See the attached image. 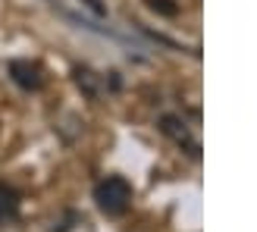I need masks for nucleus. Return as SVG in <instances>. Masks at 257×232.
Returning a JSON list of instances; mask_svg holds the SVG:
<instances>
[{"label": "nucleus", "mask_w": 257, "mask_h": 232, "mask_svg": "<svg viewBox=\"0 0 257 232\" xmlns=\"http://www.w3.org/2000/svg\"><path fill=\"white\" fill-rule=\"evenodd\" d=\"M10 75H13V82L22 85L25 91H38V88L44 85V75H41V66L32 60H13L10 63Z\"/></svg>", "instance_id": "nucleus-3"}, {"label": "nucleus", "mask_w": 257, "mask_h": 232, "mask_svg": "<svg viewBox=\"0 0 257 232\" xmlns=\"http://www.w3.org/2000/svg\"><path fill=\"white\" fill-rule=\"evenodd\" d=\"M94 201L107 216H119V213L128 210V204H132V185H128L122 176H107L104 182H97Z\"/></svg>", "instance_id": "nucleus-1"}, {"label": "nucleus", "mask_w": 257, "mask_h": 232, "mask_svg": "<svg viewBox=\"0 0 257 232\" xmlns=\"http://www.w3.org/2000/svg\"><path fill=\"white\" fill-rule=\"evenodd\" d=\"M148 4H151V10H160V13H166V16H173V13H176V7L166 4V0H148Z\"/></svg>", "instance_id": "nucleus-6"}, {"label": "nucleus", "mask_w": 257, "mask_h": 232, "mask_svg": "<svg viewBox=\"0 0 257 232\" xmlns=\"http://www.w3.org/2000/svg\"><path fill=\"white\" fill-rule=\"evenodd\" d=\"M75 85H79L88 97H100V94H104V79H100L94 69H88V66H75Z\"/></svg>", "instance_id": "nucleus-4"}, {"label": "nucleus", "mask_w": 257, "mask_h": 232, "mask_svg": "<svg viewBox=\"0 0 257 232\" xmlns=\"http://www.w3.org/2000/svg\"><path fill=\"white\" fill-rule=\"evenodd\" d=\"M16 213H19V195H16V188H10L7 182H0V223L13 220Z\"/></svg>", "instance_id": "nucleus-5"}, {"label": "nucleus", "mask_w": 257, "mask_h": 232, "mask_svg": "<svg viewBox=\"0 0 257 232\" xmlns=\"http://www.w3.org/2000/svg\"><path fill=\"white\" fill-rule=\"evenodd\" d=\"M160 132H163L166 138H173L176 145L182 148V151H188V154H198V151H201L195 132H191V126L182 120V116H176V113H166L163 120H160Z\"/></svg>", "instance_id": "nucleus-2"}]
</instances>
